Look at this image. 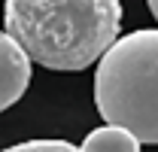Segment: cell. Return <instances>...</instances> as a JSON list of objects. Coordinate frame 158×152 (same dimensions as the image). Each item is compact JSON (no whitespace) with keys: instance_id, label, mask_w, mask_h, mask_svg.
Masks as SVG:
<instances>
[{"instance_id":"obj_6","label":"cell","mask_w":158,"mask_h":152,"mask_svg":"<svg viewBox=\"0 0 158 152\" xmlns=\"http://www.w3.org/2000/svg\"><path fill=\"white\" fill-rule=\"evenodd\" d=\"M146 3H149V12H152L155 21H158V0H146Z\"/></svg>"},{"instance_id":"obj_1","label":"cell","mask_w":158,"mask_h":152,"mask_svg":"<svg viewBox=\"0 0 158 152\" xmlns=\"http://www.w3.org/2000/svg\"><path fill=\"white\" fill-rule=\"evenodd\" d=\"M122 0H6L3 31L46 70H85L118 40Z\"/></svg>"},{"instance_id":"obj_4","label":"cell","mask_w":158,"mask_h":152,"mask_svg":"<svg viewBox=\"0 0 158 152\" xmlns=\"http://www.w3.org/2000/svg\"><path fill=\"white\" fill-rule=\"evenodd\" d=\"M79 152H140V140L118 125H106V128H94L88 134Z\"/></svg>"},{"instance_id":"obj_2","label":"cell","mask_w":158,"mask_h":152,"mask_svg":"<svg viewBox=\"0 0 158 152\" xmlns=\"http://www.w3.org/2000/svg\"><path fill=\"white\" fill-rule=\"evenodd\" d=\"M94 103L106 125L158 143V27L118 37L98 61Z\"/></svg>"},{"instance_id":"obj_3","label":"cell","mask_w":158,"mask_h":152,"mask_svg":"<svg viewBox=\"0 0 158 152\" xmlns=\"http://www.w3.org/2000/svg\"><path fill=\"white\" fill-rule=\"evenodd\" d=\"M31 85V58L6 31H0V113L19 103Z\"/></svg>"},{"instance_id":"obj_5","label":"cell","mask_w":158,"mask_h":152,"mask_svg":"<svg viewBox=\"0 0 158 152\" xmlns=\"http://www.w3.org/2000/svg\"><path fill=\"white\" fill-rule=\"evenodd\" d=\"M3 152H79V146L67 143V140H24Z\"/></svg>"}]
</instances>
